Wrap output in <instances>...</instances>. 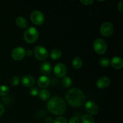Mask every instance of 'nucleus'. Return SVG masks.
Listing matches in <instances>:
<instances>
[{
  "label": "nucleus",
  "mask_w": 123,
  "mask_h": 123,
  "mask_svg": "<svg viewBox=\"0 0 123 123\" xmlns=\"http://www.w3.org/2000/svg\"><path fill=\"white\" fill-rule=\"evenodd\" d=\"M66 100L68 105L74 108H78L85 103V96L82 90L78 88H72L66 94Z\"/></svg>",
  "instance_id": "nucleus-1"
},
{
  "label": "nucleus",
  "mask_w": 123,
  "mask_h": 123,
  "mask_svg": "<svg viewBox=\"0 0 123 123\" xmlns=\"http://www.w3.org/2000/svg\"><path fill=\"white\" fill-rule=\"evenodd\" d=\"M47 109L55 115H63L66 111V103L64 100L59 96H55L49 98L47 102Z\"/></svg>",
  "instance_id": "nucleus-2"
},
{
  "label": "nucleus",
  "mask_w": 123,
  "mask_h": 123,
  "mask_svg": "<svg viewBox=\"0 0 123 123\" xmlns=\"http://www.w3.org/2000/svg\"><path fill=\"white\" fill-rule=\"evenodd\" d=\"M39 37V32L38 30L33 26L26 29L24 34V38L25 42L29 44L35 43L38 40Z\"/></svg>",
  "instance_id": "nucleus-3"
},
{
  "label": "nucleus",
  "mask_w": 123,
  "mask_h": 123,
  "mask_svg": "<svg viewBox=\"0 0 123 123\" xmlns=\"http://www.w3.org/2000/svg\"><path fill=\"white\" fill-rule=\"evenodd\" d=\"M108 46L104 40L96 38L93 42V49L94 51L99 55H103L106 52Z\"/></svg>",
  "instance_id": "nucleus-4"
},
{
  "label": "nucleus",
  "mask_w": 123,
  "mask_h": 123,
  "mask_svg": "<svg viewBox=\"0 0 123 123\" xmlns=\"http://www.w3.org/2000/svg\"><path fill=\"white\" fill-rule=\"evenodd\" d=\"M114 31V26L112 23L105 22L101 25L100 32L103 37H110Z\"/></svg>",
  "instance_id": "nucleus-5"
},
{
  "label": "nucleus",
  "mask_w": 123,
  "mask_h": 123,
  "mask_svg": "<svg viewBox=\"0 0 123 123\" xmlns=\"http://www.w3.org/2000/svg\"><path fill=\"white\" fill-rule=\"evenodd\" d=\"M34 56L40 61H44L48 57V52L44 47L42 46H37L34 50Z\"/></svg>",
  "instance_id": "nucleus-6"
},
{
  "label": "nucleus",
  "mask_w": 123,
  "mask_h": 123,
  "mask_svg": "<svg viewBox=\"0 0 123 123\" xmlns=\"http://www.w3.org/2000/svg\"><path fill=\"white\" fill-rule=\"evenodd\" d=\"M30 19L34 25L40 26L42 25L44 21V14L40 11L35 10L31 13Z\"/></svg>",
  "instance_id": "nucleus-7"
},
{
  "label": "nucleus",
  "mask_w": 123,
  "mask_h": 123,
  "mask_svg": "<svg viewBox=\"0 0 123 123\" xmlns=\"http://www.w3.org/2000/svg\"><path fill=\"white\" fill-rule=\"evenodd\" d=\"M26 50L22 47H16L12 50L11 56L13 60L16 61H20L25 58Z\"/></svg>",
  "instance_id": "nucleus-8"
},
{
  "label": "nucleus",
  "mask_w": 123,
  "mask_h": 123,
  "mask_svg": "<svg viewBox=\"0 0 123 123\" xmlns=\"http://www.w3.org/2000/svg\"><path fill=\"white\" fill-rule=\"evenodd\" d=\"M54 73L58 78H64L67 73V68L63 63H58L54 66Z\"/></svg>",
  "instance_id": "nucleus-9"
},
{
  "label": "nucleus",
  "mask_w": 123,
  "mask_h": 123,
  "mask_svg": "<svg viewBox=\"0 0 123 123\" xmlns=\"http://www.w3.org/2000/svg\"><path fill=\"white\" fill-rule=\"evenodd\" d=\"M85 110L91 115H96L99 112V108L97 104L91 100L87 101L85 103Z\"/></svg>",
  "instance_id": "nucleus-10"
},
{
  "label": "nucleus",
  "mask_w": 123,
  "mask_h": 123,
  "mask_svg": "<svg viewBox=\"0 0 123 123\" xmlns=\"http://www.w3.org/2000/svg\"><path fill=\"white\" fill-rule=\"evenodd\" d=\"M35 82L36 80H35L34 78L32 76L29 75V74L24 75L21 79L22 84L25 87H32L35 84Z\"/></svg>",
  "instance_id": "nucleus-11"
},
{
  "label": "nucleus",
  "mask_w": 123,
  "mask_h": 123,
  "mask_svg": "<svg viewBox=\"0 0 123 123\" xmlns=\"http://www.w3.org/2000/svg\"><path fill=\"white\" fill-rule=\"evenodd\" d=\"M110 83V79L108 77L102 76L97 79V80L96 81V86L98 88L104 89L109 86Z\"/></svg>",
  "instance_id": "nucleus-12"
},
{
  "label": "nucleus",
  "mask_w": 123,
  "mask_h": 123,
  "mask_svg": "<svg viewBox=\"0 0 123 123\" xmlns=\"http://www.w3.org/2000/svg\"><path fill=\"white\" fill-rule=\"evenodd\" d=\"M111 64L115 69H121L123 67V60L120 56H114L111 60Z\"/></svg>",
  "instance_id": "nucleus-13"
},
{
  "label": "nucleus",
  "mask_w": 123,
  "mask_h": 123,
  "mask_svg": "<svg viewBox=\"0 0 123 123\" xmlns=\"http://www.w3.org/2000/svg\"><path fill=\"white\" fill-rule=\"evenodd\" d=\"M50 84V79L46 76H41L37 79V85L39 87L44 89L48 87Z\"/></svg>",
  "instance_id": "nucleus-14"
},
{
  "label": "nucleus",
  "mask_w": 123,
  "mask_h": 123,
  "mask_svg": "<svg viewBox=\"0 0 123 123\" xmlns=\"http://www.w3.org/2000/svg\"><path fill=\"white\" fill-rule=\"evenodd\" d=\"M52 71V65L48 61H44L40 64V72L43 75L49 74Z\"/></svg>",
  "instance_id": "nucleus-15"
},
{
  "label": "nucleus",
  "mask_w": 123,
  "mask_h": 123,
  "mask_svg": "<svg viewBox=\"0 0 123 123\" xmlns=\"http://www.w3.org/2000/svg\"><path fill=\"white\" fill-rule=\"evenodd\" d=\"M38 96L42 101H48L50 98V92L46 89H42L39 91Z\"/></svg>",
  "instance_id": "nucleus-16"
},
{
  "label": "nucleus",
  "mask_w": 123,
  "mask_h": 123,
  "mask_svg": "<svg viewBox=\"0 0 123 123\" xmlns=\"http://www.w3.org/2000/svg\"><path fill=\"white\" fill-rule=\"evenodd\" d=\"M16 24L17 26H19L20 28H26L28 25V22L26 19H25V18L22 16L18 17L16 18Z\"/></svg>",
  "instance_id": "nucleus-17"
},
{
  "label": "nucleus",
  "mask_w": 123,
  "mask_h": 123,
  "mask_svg": "<svg viewBox=\"0 0 123 123\" xmlns=\"http://www.w3.org/2000/svg\"><path fill=\"white\" fill-rule=\"evenodd\" d=\"M50 58L54 60H56L60 59L62 56V52L58 48H55L52 49L50 54Z\"/></svg>",
  "instance_id": "nucleus-18"
},
{
  "label": "nucleus",
  "mask_w": 123,
  "mask_h": 123,
  "mask_svg": "<svg viewBox=\"0 0 123 123\" xmlns=\"http://www.w3.org/2000/svg\"><path fill=\"white\" fill-rule=\"evenodd\" d=\"M72 66L75 69H80L82 66V60L79 56L74 58L72 61Z\"/></svg>",
  "instance_id": "nucleus-19"
},
{
  "label": "nucleus",
  "mask_w": 123,
  "mask_h": 123,
  "mask_svg": "<svg viewBox=\"0 0 123 123\" xmlns=\"http://www.w3.org/2000/svg\"><path fill=\"white\" fill-rule=\"evenodd\" d=\"M82 123H94V119L90 114H85L81 118Z\"/></svg>",
  "instance_id": "nucleus-20"
},
{
  "label": "nucleus",
  "mask_w": 123,
  "mask_h": 123,
  "mask_svg": "<svg viewBox=\"0 0 123 123\" xmlns=\"http://www.w3.org/2000/svg\"><path fill=\"white\" fill-rule=\"evenodd\" d=\"M98 64L103 67H108L111 64V60L108 57H102L98 61Z\"/></svg>",
  "instance_id": "nucleus-21"
},
{
  "label": "nucleus",
  "mask_w": 123,
  "mask_h": 123,
  "mask_svg": "<svg viewBox=\"0 0 123 123\" xmlns=\"http://www.w3.org/2000/svg\"><path fill=\"white\" fill-rule=\"evenodd\" d=\"M62 84L66 88H69L72 85V80L69 76H64L62 78Z\"/></svg>",
  "instance_id": "nucleus-22"
},
{
  "label": "nucleus",
  "mask_w": 123,
  "mask_h": 123,
  "mask_svg": "<svg viewBox=\"0 0 123 123\" xmlns=\"http://www.w3.org/2000/svg\"><path fill=\"white\" fill-rule=\"evenodd\" d=\"M10 89L7 85H1L0 86V96H7L9 93Z\"/></svg>",
  "instance_id": "nucleus-23"
},
{
  "label": "nucleus",
  "mask_w": 123,
  "mask_h": 123,
  "mask_svg": "<svg viewBox=\"0 0 123 123\" xmlns=\"http://www.w3.org/2000/svg\"><path fill=\"white\" fill-rule=\"evenodd\" d=\"M20 82V78L18 76H14L12 77L10 79V84L12 86H16L19 85Z\"/></svg>",
  "instance_id": "nucleus-24"
},
{
  "label": "nucleus",
  "mask_w": 123,
  "mask_h": 123,
  "mask_svg": "<svg viewBox=\"0 0 123 123\" xmlns=\"http://www.w3.org/2000/svg\"><path fill=\"white\" fill-rule=\"evenodd\" d=\"M38 92H39V90H38V88H37L36 86H32L30 90V94L33 97L37 96L38 94Z\"/></svg>",
  "instance_id": "nucleus-25"
},
{
  "label": "nucleus",
  "mask_w": 123,
  "mask_h": 123,
  "mask_svg": "<svg viewBox=\"0 0 123 123\" xmlns=\"http://www.w3.org/2000/svg\"><path fill=\"white\" fill-rule=\"evenodd\" d=\"M53 123H68L67 119L64 117H58L54 120Z\"/></svg>",
  "instance_id": "nucleus-26"
},
{
  "label": "nucleus",
  "mask_w": 123,
  "mask_h": 123,
  "mask_svg": "<svg viewBox=\"0 0 123 123\" xmlns=\"http://www.w3.org/2000/svg\"><path fill=\"white\" fill-rule=\"evenodd\" d=\"M80 2L85 6H90L93 3L94 1L92 0H81Z\"/></svg>",
  "instance_id": "nucleus-27"
},
{
  "label": "nucleus",
  "mask_w": 123,
  "mask_h": 123,
  "mask_svg": "<svg viewBox=\"0 0 123 123\" xmlns=\"http://www.w3.org/2000/svg\"><path fill=\"white\" fill-rule=\"evenodd\" d=\"M68 123H80L79 118L76 117H73L68 121Z\"/></svg>",
  "instance_id": "nucleus-28"
},
{
  "label": "nucleus",
  "mask_w": 123,
  "mask_h": 123,
  "mask_svg": "<svg viewBox=\"0 0 123 123\" xmlns=\"http://www.w3.org/2000/svg\"><path fill=\"white\" fill-rule=\"evenodd\" d=\"M123 0H121L118 4V10L121 13H123Z\"/></svg>",
  "instance_id": "nucleus-29"
},
{
  "label": "nucleus",
  "mask_w": 123,
  "mask_h": 123,
  "mask_svg": "<svg viewBox=\"0 0 123 123\" xmlns=\"http://www.w3.org/2000/svg\"><path fill=\"white\" fill-rule=\"evenodd\" d=\"M4 112V107L3 105L0 102V117L2 116Z\"/></svg>",
  "instance_id": "nucleus-30"
},
{
  "label": "nucleus",
  "mask_w": 123,
  "mask_h": 123,
  "mask_svg": "<svg viewBox=\"0 0 123 123\" xmlns=\"http://www.w3.org/2000/svg\"><path fill=\"white\" fill-rule=\"evenodd\" d=\"M54 122V120L51 117H47L45 119V123H53Z\"/></svg>",
  "instance_id": "nucleus-31"
},
{
  "label": "nucleus",
  "mask_w": 123,
  "mask_h": 123,
  "mask_svg": "<svg viewBox=\"0 0 123 123\" xmlns=\"http://www.w3.org/2000/svg\"><path fill=\"white\" fill-rule=\"evenodd\" d=\"M25 54H26V55L30 56L33 54V52H32L31 50H27L26 52H25Z\"/></svg>",
  "instance_id": "nucleus-32"
},
{
  "label": "nucleus",
  "mask_w": 123,
  "mask_h": 123,
  "mask_svg": "<svg viewBox=\"0 0 123 123\" xmlns=\"http://www.w3.org/2000/svg\"></svg>",
  "instance_id": "nucleus-33"
},
{
  "label": "nucleus",
  "mask_w": 123,
  "mask_h": 123,
  "mask_svg": "<svg viewBox=\"0 0 123 123\" xmlns=\"http://www.w3.org/2000/svg\"></svg>",
  "instance_id": "nucleus-34"
}]
</instances>
